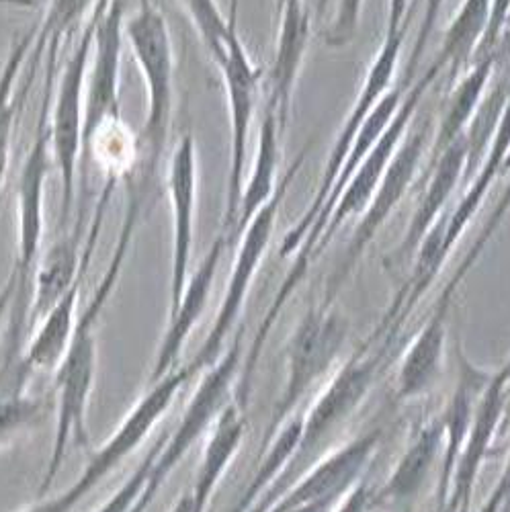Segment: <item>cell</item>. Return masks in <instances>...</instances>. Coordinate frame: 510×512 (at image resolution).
<instances>
[{
  "mask_svg": "<svg viewBox=\"0 0 510 512\" xmlns=\"http://www.w3.org/2000/svg\"><path fill=\"white\" fill-rule=\"evenodd\" d=\"M148 211V203L136 195H127L123 222L119 228L117 242L113 246V254L109 265L95 287L89 304L78 314L74 332L62 361L54 371V394H56V429L54 443L48 457L46 472L41 476L37 498H46L50 488L54 486L62 463L68 455V445L76 443L89 445V429L87 416L89 404L97 381L99 367V345H97V328L101 316L111 300V295L121 279L127 256H130L134 238L144 222Z\"/></svg>",
  "mask_w": 510,
  "mask_h": 512,
  "instance_id": "6da1fadb",
  "label": "cell"
},
{
  "mask_svg": "<svg viewBox=\"0 0 510 512\" xmlns=\"http://www.w3.org/2000/svg\"><path fill=\"white\" fill-rule=\"evenodd\" d=\"M123 37L140 68L146 89V119L140 138V164L134 179L158 187L160 168L175 115V46L168 21L154 0H138L123 21Z\"/></svg>",
  "mask_w": 510,
  "mask_h": 512,
  "instance_id": "7a4b0ae2",
  "label": "cell"
},
{
  "mask_svg": "<svg viewBox=\"0 0 510 512\" xmlns=\"http://www.w3.org/2000/svg\"><path fill=\"white\" fill-rule=\"evenodd\" d=\"M349 336V320L334 304L310 306L293 328L285 347V381L271 410V420L261 449L275 437L281 426L297 414L318 381L336 365Z\"/></svg>",
  "mask_w": 510,
  "mask_h": 512,
  "instance_id": "3957f363",
  "label": "cell"
},
{
  "mask_svg": "<svg viewBox=\"0 0 510 512\" xmlns=\"http://www.w3.org/2000/svg\"><path fill=\"white\" fill-rule=\"evenodd\" d=\"M193 379L187 365H179L162 379L150 383V390L136 402V406L125 414L111 437L93 453L84 472L74 480V484L54 498H39L35 504L19 512H70L84 498H87L111 472L121 465V461L132 455L142 441L154 431V426L164 418V414L175 404L179 392Z\"/></svg>",
  "mask_w": 510,
  "mask_h": 512,
  "instance_id": "277c9868",
  "label": "cell"
},
{
  "mask_svg": "<svg viewBox=\"0 0 510 512\" xmlns=\"http://www.w3.org/2000/svg\"><path fill=\"white\" fill-rule=\"evenodd\" d=\"M101 3L84 21L76 44L56 76L50 103V146L54 168L60 175V224H66L76 199L78 173L82 164V127H84V95H87V74L93 54V41L99 23Z\"/></svg>",
  "mask_w": 510,
  "mask_h": 512,
  "instance_id": "5b68a950",
  "label": "cell"
},
{
  "mask_svg": "<svg viewBox=\"0 0 510 512\" xmlns=\"http://www.w3.org/2000/svg\"><path fill=\"white\" fill-rule=\"evenodd\" d=\"M242 338L244 332L240 328L232 340L230 349L222 351V355L214 363L205 371H201L197 388L185 406L177 429L170 435H164L162 447L152 465L146 490L132 512H146L152 506L156 494L166 484V480L175 474L179 463L189 455L195 443L203 435H207L218 414L234 398V388L244 359Z\"/></svg>",
  "mask_w": 510,
  "mask_h": 512,
  "instance_id": "8992f818",
  "label": "cell"
},
{
  "mask_svg": "<svg viewBox=\"0 0 510 512\" xmlns=\"http://www.w3.org/2000/svg\"><path fill=\"white\" fill-rule=\"evenodd\" d=\"M58 76V64H48L44 91H41V105L33 142L23 158L17 185V263L13 269L15 297L13 302L29 304L27 293L33 279V269L41 254L46 234V187L54 168L52 146H50V103L54 82Z\"/></svg>",
  "mask_w": 510,
  "mask_h": 512,
  "instance_id": "52a82bcc",
  "label": "cell"
},
{
  "mask_svg": "<svg viewBox=\"0 0 510 512\" xmlns=\"http://www.w3.org/2000/svg\"><path fill=\"white\" fill-rule=\"evenodd\" d=\"M308 148H304L302 154L297 156V160L287 168V173L283 175L281 183L277 185V191L271 197V201L261 207V211L252 218V222L246 226V230L238 238L240 244H238V250H236V256H234L232 273H230L224 297L220 302L216 320H214V324H211V330L207 332L205 340L201 343V347L197 349V353L193 355V359L189 363H185L189 367V371L193 373V377L197 373L205 371L211 363H214L222 355L226 340H228L230 332L234 330L236 320L242 314L248 289H250L254 277H257L259 265H261L263 256H265V252L271 244L279 207L285 199L287 189L291 187L293 179L297 177V173H300V168L306 162Z\"/></svg>",
  "mask_w": 510,
  "mask_h": 512,
  "instance_id": "ba28073f",
  "label": "cell"
},
{
  "mask_svg": "<svg viewBox=\"0 0 510 512\" xmlns=\"http://www.w3.org/2000/svg\"><path fill=\"white\" fill-rule=\"evenodd\" d=\"M381 437H384V429L373 426L332 449L320 461L310 463L265 512H332V508L367 476Z\"/></svg>",
  "mask_w": 510,
  "mask_h": 512,
  "instance_id": "9c48e42d",
  "label": "cell"
},
{
  "mask_svg": "<svg viewBox=\"0 0 510 512\" xmlns=\"http://www.w3.org/2000/svg\"><path fill=\"white\" fill-rule=\"evenodd\" d=\"M431 127H433V121H431V117H427V119L418 121L410 134L406 132L402 144L398 146V150L386 170L384 179H381L373 199L369 201V205L363 211L359 226L355 228L345 254L340 256L336 269L326 279L322 304H334L340 289L345 287V283L351 277L353 269L357 267L359 259L365 254L367 246L373 242V238L379 234V230L384 228V224L390 218V213L398 207V203L408 193V189L418 173V166L424 158V152H427V136L431 134Z\"/></svg>",
  "mask_w": 510,
  "mask_h": 512,
  "instance_id": "30bf717a",
  "label": "cell"
},
{
  "mask_svg": "<svg viewBox=\"0 0 510 512\" xmlns=\"http://www.w3.org/2000/svg\"><path fill=\"white\" fill-rule=\"evenodd\" d=\"M402 46H404V35H394V37L384 35V44H381L377 56L373 58V62L369 66V72H367L365 82H363V89H361L353 109L349 111V115L345 119V125L340 127V132L336 134L334 146H332L330 156H328V160L324 164V170H322L318 191H316L314 199L310 201V205L306 207V211L302 213V218L287 230V234L281 242V252L279 254L283 256V259H287V256H293L297 252V248H300V244L304 242L308 230L316 222L326 197L330 195V191H332V187H334V183L340 175V168H343V164H345V160L351 152V146H353V142H355V138L361 130V125L365 123L367 115L373 111L377 101L390 91V84H392L400 54H402Z\"/></svg>",
  "mask_w": 510,
  "mask_h": 512,
  "instance_id": "8fae6325",
  "label": "cell"
},
{
  "mask_svg": "<svg viewBox=\"0 0 510 512\" xmlns=\"http://www.w3.org/2000/svg\"><path fill=\"white\" fill-rule=\"evenodd\" d=\"M117 183L105 181L89 230L84 234L82 220L70 230L62 232L50 248L41 250L33 269V295L29 300V322L44 318L60 297L74 285V281L89 271L93 256L107 220V211L113 199Z\"/></svg>",
  "mask_w": 510,
  "mask_h": 512,
  "instance_id": "7c38bea8",
  "label": "cell"
},
{
  "mask_svg": "<svg viewBox=\"0 0 510 512\" xmlns=\"http://www.w3.org/2000/svg\"><path fill=\"white\" fill-rule=\"evenodd\" d=\"M439 76H441V70L435 64H431L429 70L424 72L412 84V87L406 91V95H404V99H402L394 119L386 127V132L381 134L377 144L371 148V152L357 166V170L353 173L347 189L343 191V195H340L338 201L334 203L330 216H328V222L324 226V232H322V236H320V240L316 244L314 261L324 252V248L332 242V238L336 236L340 226H343L345 222H349L353 216H357V213L365 211V207L373 199L381 179H384L386 170H388V166H390L398 146L402 144V140L406 136L408 125L412 123L424 93H427L433 87V82Z\"/></svg>",
  "mask_w": 510,
  "mask_h": 512,
  "instance_id": "4fadbf2b",
  "label": "cell"
},
{
  "mask_svg": "<svg viewBox=\"0 0 510 512\" xmlns=\"http://www.w3.org/2000/svg\"><path fill=\"white\" fill-rule=\"evenodd\" d=\"M224 93L230 113V168H228V185H226V207H224V234L230 236L236 224L238 205L244 187L246 175V148L248 134L257 111V101L261 93L263 70L254 64L242 44L238 33L232 35L226 48L224 58L218 64Z\"/></svg>",
  "mask_w": 510,
  "mask_h": 512,
  "instance_id": "5bb4252c",
  "label": "cell"
},
{
  "mask_svg": "<svg viewBox=\"0 0 510 512\" xmlns=\"http://www.w3.org/2000/svg\"><path fill=\"white\" fill-rule=\"evenodd\" d=\"M101 13L93 41V54L84 95L82 144L101 127L123 121L121 113V64H123V21L125 0H99Z\"/></svg>",
  "mask_w": 510,
  "mask_h": 512,
  "instance_id": "9a60e30c",
  "label": "cell"
},
{
  "mask_svg": "<svg viewBox=\"0 0 510 512\" xmlns=\"http://www.w3.org/2000/svg\"><path fill=\"white\" fill-rule=\"evenodd\" d=\"M199 189L197 144L185 134L173 148L166 162V193L173 213V236H170V300L168 314L181 302L187 279L191 275L193 244H195V211Z\"/></svg>",
  "mask_w": 510,
  "mask_h": 512,
  "instance_id": "2e32d148",
  "label": "cell"
},
{
  "mask_svg": "<svg viewBox=\"0 0 510 512\" xmlns=\"http://www.w3.org/2000/svg\"><path fill=\"white\" fill-rule=\"evenodd\" d=\"M508 406H510V369L506 365H500L498 369H494L490 386L478 404L470 433H467V439L453 467L445 504L439 512H470L478 476L482 472L484 461L488 459L490 447L498 435V429L504 420Z\"/></svg>",
  "mask_w": 510,
  "mask_h": 512,
  "instance_id": "e0dca14e",
  "label": "cell"
},
{
  "mask_svg": "<svg viewBox=\"0 0 510 512\" xmlns=\"http://www.w3.org/2000/svg\"><path fill=\"white\" fill-rule=\"evenodd\" d=\"M228 242H230L228 236L222 232L201 259L199 267L189 275L177 310L173 314H168V326L158 345L156 359L148 377L150 383L162 379L164 375L175 371L181 365L179 363L181 353L189 343L193 328L203 318L205 308L209 304V295H211V289H214L216 275H218Z\"/></svg>",
  "mask_w": 510,
  "mask_h": 512,
  "instance_id": "ac0fdd59",
  "label": "cell"
},
{
  "mask_svg": "<svg viewBox=\"0 0 510 512\" xmlns=\"http://www.w3.org/2000/svg\"><path fill=\"white\" fill-rule=\"evenodd\" d=\"M457 379L451 398L439 416L441 429H443V453L439 461V482H437V512L445 504L449 480L453 474V467L461 453V447L470 433V426L474 422L478 404L488 390L490 381L494 377V369L482 367L474 363L465 355L463 347L457 343Z\"/></svg>",
  "mask_w": 510,
  "mask_h": 512,
  "instance_id": "d6986e66",
  "label": "cell"
},
{
  "mask_svg": "<svg viewBox=\"0 0 510 512\" xmlns=\"http://www.w3.org/2000/svg\"><path fill=\"white\" fill-rule=\"evenodd\" d=\"M443 453V429L439 416L420 424L398 463L377 490L371 492V508L414 510V502L429 482Z\"/></svg>",
  "mask_w": 510,
  "mask_h": 512,
  "instance_id": "ffe728a7",
  "label": "cell"
},
{
  "mask_svg": "<svg viewBox=\"0 0 510 512\" xmlns=\"http://www.w3.org/2000/svg\"><path fill=\"white\" fill-rule=\"evenodd\" d=\"M279 15V33L275 58L267 74V109L277 115L279 125L287 127L291 99L297 76H300L308 41H310V11L304 0H289Z\"/></svg>",
  "mask_w": 510,
  "mask_h": 512,
  "instance_id": "44dd1931",
  "label": "cell"
},
{
  "mask_svg": "<svg viewBox=\"0 0 510 512\" xmlns=\"http://www.w3.org/2000/svg\"><path fill=\"white\" fill-rule=\"evenodd\" d=\"M467 154H470V146H467V136L461 134L441 156L439 160L429 168V189H424L422 199L418 201V207L414 216L400 240V244L388 254V265H402L406 263L412 254H416L420 242L424 240L435 226V222L441 218L445 205L449 203L451 195L455 193L457 185L463 181L465 166H467Z\"/></svg>",
  "mask_w": 510,
  "mask_h": 512,
  "instance_id": "7402d4cb",
  "label": "cell"
},
{
  "mask_svg": "<svg viewBox=\"0 0 510 512\" xmlns=\"http://www.w3.org/2000/svg\"><path fill=\"white\" fill-rule=\"evenodd\" d=\"M246 433L244 406L234 398L224 406L218 418L207 431V439L201 451V459L193 478L191 494V512H205L211 496L224 480L232 461L236 459Z\"/></svg>",
  "mask_w": 510,
  "mask_h": 512,
  "instance_id": "603a6c76",
  "label": "cell"
},
{
  "mask_svg": "<svg viewBox=\"0 0 510 512\" xmlns=\"http://www.w3.org/2000/svg\"><path fill=\"white\" fill-rule=\"evenodd\" d=\"M449 310L451 302L437 300L427 324L420 328L406 349L396 377V396L400 402L427 394L439 379L443 371Z\"/></svg>",
  "mask_w": 510,
  "mask_h": 512,
  "instance_id": "cb8c5ba5",
  "label": "cell"
},
{
  "mask_svg": "<svg viewBox=\"0 0 510 512\" xmlns=\"http://www.w3.org/2000/svg\"><path fill=\"white\" fill-rule=\"evenodd\" d=\"M283 127L277 121V115L265 107V115L261 121L259 130V144L257 152H254L252 168L248 181H244L238 216L232 234L228 236L230 242L238 240L246 226L257 216L263 205L271 201V197L277 191V168L281 164V136Z\"/></svg>",
  "mask_w": 510,
  "mask_h": 512,
  "instance_id": "d4e9b609",
  "label": "cell"
},
{
  "mask_svg": "<svg viewBox=\"0 0 510 512\" xmlns=\"http://www.w3.org/2000/svg\"><path fill=\"white\" fill-rule=\"evenodd\" d=\"M87 275L89 271H84L74 281V285L50 308V312L35 322L37 324L35 334L23 347V357H21L23 367L31 375L39 371H56L58 363L62 361L80 314L78 300H80L82 283L87 281Z\"/></svg>",
  "mask_w": 510,
  "mask_h": 512,
  "instance_id": "484cf974",
  "label": "cell"
},
{
  "mask_svg": "<svg viewBox=\"0 0 510 512\" xmlns=\"http://www.w3.org/2000/svg\"><path fill=\"white\" fill-rule=\"evenodd\" d=\"M496 60L490 58H478L470 64L461 78L453 84V91L447 99L445 111L441 115V123L437 132L433 134V146L429 156V168L439 160V156L461 136L465 134L467 125L472 123L486 91L488 84L494 76Z\"/></svg>",
  "mask_w": 510,
  "mask_h": 512,
  "instance_id": "4316f807",
  "label": "cell"
},
{
  "mask_svg": "<svg viewBox=\"0 0 510 512\" xmlns=\"http://www.w3.org/2000/svg\"><path fill=\"white\" fill-rule=\"evenodd\" d=\"M508 162H510V97L492 134L486 156L478 166V175L467 183L465 195L459 199L457 207L449 213L447 234H445L447 254H451L459 236L467 230V226H470L472 218L476 216V211L480 209L484 197L490 191V185L496 181V177L502 173Z\"/></svg>",
  "mask_w": 510,
  "mask_h": 512,
  "instance_id": "83f0119b",
  "label": "cell"
},
{
  "mask_svg": "<svg viewBox=\"0 0 510 512\" xmlns=\"http://www.w3.org/2000/svg\"><path fill=\"white\" fill-rule=\"evenodd\" d=\"M97 5V0H46L44 15H41L39 25H35V41L27 60L29 70L23 82V89L19 91L21 103L29 93L31 78L41 64V60H48L52 64L60 62L62 41L68 37L82 21H87Z\"/></svg>",
  "mask_w": 510,
  "mask_h": 512,
  "instance_id": "f1b7e54d",
  "label": "cell"
},
{
  "mask_svg": "<svg viewBox=\"0 0 510 512\" xmlns=\"http://www.w3.org/2000/svg\"><path fill=\"white\" fill-rule=\"evenodd\" d=\"M494 0H463V5L445 31L443 48L435 58L441 74L447 70L449 80H457L474 62V54L488 29Z\"/></svg>",
  "mask_w": 510,
  "mask_h": 512,
  "instance_id": "f546056e",
  "label": "cell"
},
{
  "mask_svg": "<svg viewBox=\"0 0 510 512\" xmlns=\"http://www.w3.org/2000/svg\"><path fill=\"white\" fill-rule=\"evenodd\" d=\"M302 431H304V414L297 412L261 449V461L257 463V469H254L248 486L238 496V502L232 508V512H248L265 494H269L279 484V480L287 472L293 455L297 453V447H300Z\"/></svg>",
  "mask_w": 510,
  "mask_h": 512,
  "instance_id": "4dcf8cb0",
  "label": "cell"
},
{
  "mask_svg": "<svg viewBox=\"0 0 510 512\" xmlns=\"http://www.w3.org/2000/svg\"><path fill=\"white\" fill-rule=\"evenodd\" d=\"M35 41V27H29L15 35L11 50L0 68V189L11 168L13 158V140L17 127V113L21 107L19 97V78L25 72L31 48Z\"/></svg>",
  "mask_w": 510,
  "mask_h": 512,
  "instance_id": "1f68e13d",
  "label": "cell"
},
{
  "mask_svg": "<svg viewBox=\"0 0 510 512\" xmlns=\"http://www.w3.org/2000/svg\"><path fill=\"white\" fill-rule=\"evenodd\" d=\"M205 52L218 66L226 54L230 39L238 29H234L228 17L222 13L218 0H181Z\"/></svg>",
  "mask_w": 510,
  "mask_h": 512,
  "instance_id": "d6a6232c",
  "label": "cell"
},
{
  "mask_svg": "<svg viewBox=\"0 0 510 512\" xmlns=\"http://www.w3.org/2000/svg\"><path fill=\"white\" fill-rule=\"evenodd\" d=\"M508 209H510V181H508L506 189L502 191V195H500V199H498V203H496L494 211L490 213V218L486 220L484 228H482V230H480V234L476 236L474 244L470 246V250H467V254L463 256L461 265L457 267V271L453 273V277L449 279V283L443 287V291H441V295H439V300H443V302H451V304H453V297H455L457 287L463 283V279L467 277V273L472 271V267H476L478 259H480L482 252H484V248H486V244H488V242H490V238L496 234V230L500 228L502 220L508 216Z\"/></svg>",
  "mask_w": 510,
  "mask_h": 512,
  "instance_id": "836d02e7",
  "label": "cell"
},
{
  "mask_svg": "<svg viewBox=\"0 0 510 512\" xmlns=\"http://www.w3.org/2000/svg\"><path fill=\"white\" fill-rule=\"evenodd\" d=\"M162 441H164V435H160L156 439V443L150 447V451L144 455L142 463L134 469V474L127 478L119 490L101 504V508H97L95 512H132L134 506L138 504V500L142 498L144 490H146V484H148V478H150V472H152V465L156 461V455L162 447Z\"/></svg>",
  "mask_w": 510,
  "mask_h": 512,
  "instance_id": "e575fe53",
  "label": "cell"
},
{
  "mask_svg": "<svg viewBox=\"0 0 510 512\" xmlns=\"http://www.w3.org/2000/svg\"><path fill=\"white\" fill-rule=\"evenodd\" d=\"M443 5H445V0H424L422 23H420V29H418V35H416V41H414V48L410 52V60L406 64V70H404V74L398 82L400 87H404V89H410V84L414 80V72L422 62L424 50H427V44H429L433 31L437 29V21H439Z\"/></svg>",
  "mask_w": 510,
  "mask_h": 512,
  "instance_id": "d590c367",
  "label": "cell"
},
{
  "mask_svg": "<svg viewBox=\"0 0 510 512\" xmlns=\"http://www.w3.org/2000/svg\"><path fill=\"white\" fill-rule=\"evenodd\" d=\"M363 9V0H340L336 7V15L332 19V25L324 33L326 46L330 48H343L351 44L357 27H359V15Z\"/></svg>",
  "mask_w": 510,
  "mask_h": 512,
  "instance_id": "8d00e7d4",
  "label": "cell"
},
{
  "mask_svg": "<svg viewBox=\"0 0 510 512\" xmlns=\"http://www.w3.org/2000/svg\"><path fill=\"white\" fill-rule=\"evenodd\" d=\"M371 482L365 476L343 500H340L332 512H371Z\"/></svg>",
  "mask_w": 510,
  "mask_h": 512,
  "instance_id": "74e56055",
  "label": "cell"
},
{
  "mask_svg": "<svg viewBox=\"0 0 510 512\" xmlns=\"http://www.w3.org/2000/svg\"><path fill=\"white\" fill-rule=\"evenodd\" d=\"M410 0H388V17H386V37L406 35L408 17H412Z\"/></svg>",
  "mask_w": 510,
  "mask_h": 512,
  "instance_id": "f35d334b",
  "label": "cell"
},
{
  "mask_svg": "<svg viewBox=\"0 0 510 512\" xmlns=\"http://www.w3.org/2000/svg\"><path fill=\"white\" fill-rule=\"evenodd\" d=\"M13 297H15V279L13 275L7 281V287L0 293V318L7 314V308L13 304Z\"/></svg>",
  "mask_w": 510,
  "mask_h": 512,
  "instance_id": "ab89813d",
  "label": "cell"
},
{
  "mask_svg": "<svg viewBox=\"0 0 510 512\" xmlns=\"http://www.w3.org/2000/svg\"><path fill=\"white\" fill-rule=\"evenodd\" d=\"M168 512H191V494H189V490H185V492L175 500V504L170 506Z\"/></svg>",
  "mask_w": 510,
  "mask_h": 512,
  "instance_id": "60d3db41",
  "label": "cell"
},
{
  "mask_svg": "<svg viewBox=\"0 0 510 512\" xmlns=\"http://www.w3.org/2000/svg\"><path fill=\"white\" fill-rule=\"evenodd\" d=\"M0 5L21 7V9H33V7L37 5V0H0Z\"/></svg>",
  "mask_w": 510,
  "mask_h": 512,
  "instance_id": "b9f144b4",
  "label": "cell"
},
{
  "mask_svg": "<svg viewBox=\"0 0 510 512\" xmlns=\"http://www.w3.org/2000/svg\"><path fill=\"white\" fill-rule=\"evenodd\" d=\"M238 5L240 0H230V15H228V21L234 29H238Z\"/></svg>",
  "mask_w": 510,
  "mask_h": 512,
  "instance_id": "7bdbcfd3",
  "label": "cell"
},
{
  "mask_svg": "<svg viewBox=\"0 0 510 512\" xmlns=\"http://www.w3.org/2000/svg\"><path fill=\"white\" fill-rule=\"evenodd\" d=\"M326 5H328V0H318V13L320 15L326 11Z\"/></svg>",
  "mask_w": 510,
  "mask_h": 512,
  "instance_id": "ee69618b",
  "label": "cell"
},
{
  "mask_svg": "<svg viewBox=\"0 0 510 512\" xmlns=\"http://www.w3.org/2000/svg\"><path fill=\"white\" fill-rule=\"evenodd\" d=\"M285 3H289V0H277V9H281Z\"/></svg>",
  "mask_w": 510,
  "mask_h": 512,
  "instance_id": "f6af8a7d",
  "label": "cell"
},
{
  "mask_svg": "<svg viewBox=\"0 0 510 512\" xmlns=\"http://www.w3.org/2000/svg\"><path fill=\"white\" fill-rule=\"evenodd\" d=\"M504 365H506V367H508V369H510V359H508V361H506V363H504Z\"/></svg>",
  "mask_w": 510,
  "mask_h": 512,
  "instance_id": "bcb514c9",
  "label": "cell"
},
{
  "mask_svg": "<svg viewBox=\"0 0 510 512\" xmlns=\"http://www.w3.org/2000/svg\"><path fill=\"white\" fill-rule=\"evenodd\" d=\"M504 512H510V504H508V506H506V510H504Z\"/></svg>",
  "mask_w": 510,
  "mask_h": 512,
  "instance_id": "7dc6e473",
  "label": "cell"
},
{
  "mask_svg": "<svg viewBox=\"0 0 510 512\" xmlns=\"http://www.w3.org/2000/svg\"><path fill=\"white\" fill-rule=\"evenodd\" d=\"M404 512H412V510H404Z\"/></svg>",
  "mask_w": 510,
  "mask_h": 512,
  "instance_id": "c3c4849f",
  "label": "cell"
}]
</instances>
